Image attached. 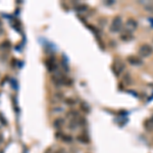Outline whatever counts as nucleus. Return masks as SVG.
<instances>
[{"instance_id": "obj_1", "label": "nucleus", "mask_w": 153, "mask_h": 153, "mask_svg": "<svg viewBox=\"0 0 153 153\" xmlns=\"http://www.w3.org/2000/svg\"><path fill=\"white\" fill-rule=\"evenodd\" d=\"M152 52V47L150 45H148V44H143L142 46H140L139 50H138V54L141 57H148L149 55H151Z\"/></svg>"}, {"instance_id": "obj_2", "label": "nucleus", "mask_w": 153, "mask_h": 153, "mask_svg": "<svg viewBox=\"0 0 153 153\" xmlns=\"http://www.w3.org/2000/svg\"><path fill=\"white\" fill-rule=\"evenodd\" d=\"M122 24H123L122 18H121V16H115L112 20L110 30L112 32H114V33H117V32H119L121 31V29H122Z\"/></svg>"}, {"instance_id": "obj_3", "label": "nucleus", "mask_w": 153, "mask_h": 153, "mask_svg": "<svg viewBox=\"0 0 153 153\" xmlns=\"http://www.w3.org/2000/svg\"><path fill=\"white\" fill-rule=\"evenodd\" d=\"M125 68V65L123 64L122 62H118V64H115V62L113 63V65H112V70H113V72H115V74L116 76H119V74L123 72V70Z\"/></svg>"}, {"instance_id": "obj_4", "label": "nucleus", "mask_w": 153, "mask_h": 153, "mask_svg": "<svg viewBox=\"0 0 153 153\" xmlns=\"http://www.w3.org/2000/svg\"><path fill=\"white\" fill-rule=\"evenodd\" d=\"M127 26H128V28L131 31H134V30H136L138 28V23L134 18H129L128 22H127Z\"/></svg>"}, {"instance_id": "obj_5", "label": "nucleus", "mask_w": 153, "mask_h": 153, "mask_svg": "<svg viewBox=\"0 0 153 153\" xmlns=\"http://www.w3.org/2000/svg\"><path fill=\"white\" fill-rule=\"evenodd\" d=\"M128 61L131 63V64H134V65L142 64L141 58H138V57H136V56H130V57H128Z\"/></svg>"}, {"instance_id": "obj_6", "label": "nucleus", "mask_w": 153, "mask_h": 153, "mask_svg": "<svg viewBox=\"0 0 153 153\" xmlns=\"http://www.w3.org/2000/svg\"><path fill=\"white\" fill-rule=\"evenodd\" d=\"M10 47H12V43L9 42L8 40L3 41V42L0 44V49L1 50H8V49H10Z\"/></svg>"}, {"instance_id": "obj_7", "label": "nucleus", "mask_w": 153, "mask_h": 153, "mask_svg": "<svg viewBox=\"0 0 153 153\" xmlns=\"http://www.w3.org/2000/svg\"><path fill=\"white\" fill-rule=\"evenodd\" d=\"M63 124H64V119L61 118V117H58V118H56L54 121V128L60 129L63 126Z\"/></svg>"}, {"instance_id": "obj_8", "label": "nucleus", "mask_w": 153, "mask_h": 153, "mask_svg": "<svg viewBox=\"0 0 153 153\" xmlns=\"http://www.w3.org/2000/svg\"><path fill=\"white\" fill-rule=\"evenodd\" d=\"M68 114V116L72 117V119H76V118H78V115H79V113H78V111L72 110V111H70Z\"/></svg>"}, {"instance_id": "obj_9", "label": "nucleus", "mask_w": 153, "mask_h": 153, "mask_svg": "<svg viewBox=\"0 0 153 153\" xmlns=\"http://www.w3.org/2000/svg\"><path fill=\"white\" fill-rule=\"evenodd\" d=\"M78 139H79V141H81L82 143H89V138L86 137V136H84V135L79 136Z\"/></svg>"}, {"instance_id": "obj_10", "label": "nucleus", "mask_w": 153, "mask_h": 153, "mask_svg": "<svg viewBox=\"0 0 153 153\" xmlns=\"http://www.w3.org/2000/svg\"><path fill=\"white\" fill-rule=\"evenodd\" d=\"M62 141L64 142H72V137L68 135H62Z\"/></svg>"}, {"instance_id": "obj_11", "label": "nucleus", "mask_w": 153, "mask_h": 153, "mask_svg": "<svg viewBox=\"0 0 153 153\" xmlns=\"http://www.w3.org/2000/svg\"><path fill=\"white\" fill-rule=\"evenodd\" d=\"M0 123H1L2 126H6L7 125V121L4 118V116H3L2 113H0Z\"/></svg>"}, {"instance_id": "obj_12", "label": "nucleus", "mask_w": 153, "mask_h": 153, "mask_svg": "<svg viewBox=\"0 0 153 153\" xmlns=\"http://www.w3.org/2000/svg\"><path fill=\"white\" fill-rule=\"evenodd\" d=\"M74 100L72 99V98H68V99H65V103L66 104H70V105H72V104H74Z\"/></svg>"}, {"instance_id": "obj_13", "label": "nucleus", "mask_w": 153, "mask_h": 153, "mask_svg": "<svg viewBox=\"0 0 153 153\" xmlns=\"http://www.w3.org/2000/svg\"><path fill=\"white\" fill-rule=\"evenodd\" d=\"M55 153H65V151L63 150V149H58Z\"/></svg>"}, {"instance_id": "obj_14", "label": "nucleus", "mask_w": 153, "mask_h": 153, "mask_svg": "<svg viewBox=\"0 0 153 153\" xmlns=\"http://www.w3.org/2000/svg\"><path fill=\"white\" fill-rule=\"evenodd\" d=\"M2 142H3V136L0 134V145L2 144Z\"/></svg>"}, {"instance_id": "obj_15", "label": "nucleus", "mask_w": 153, "mask_h": 153, "mask_svg": "<svg viewBox=\"0 0 153 153\" xmlns=\"http://www.w3.org/2000/svg\"><path fill=\"white\" fill-rule=\"evenodd\" d=\"M3 33H4V30H3L2 28H0V35H2Z\"/></svg>"}, {"instance_id": "obj_16", "label": "nucleus", "mask_w": 153, "mask_h": 153, "mask_svg": "<svg viewBox=\"0 0 153 153\" xmlns=\"http://www.w3.org/2000/svg\"><path fill=\"white\" fill-rule=\"evenodd\" d=\"M0 28H2V22L0 20Z\"/></svg>"}, {"instance_id": "obj_17", "label": "nucleus", "mask_w": 153, "mask_h": 153, "mask_svg": "<svg viewBox=\"0 0 153 153\" xmlns=\"http://www.w3.org/2000/svg\"><path fill=\"white\" fill-rule=\"evenodd\" d=\"M0 124H1V123H0ZM1 126H2V125H0V128H1Z\"/></svg>"}]
</instances>
